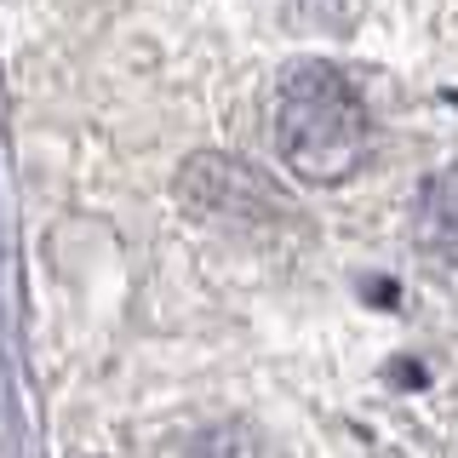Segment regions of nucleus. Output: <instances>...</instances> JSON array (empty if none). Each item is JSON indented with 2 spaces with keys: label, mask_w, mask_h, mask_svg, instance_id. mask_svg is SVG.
<instances>
[{
  "label": "nucleus",
  "mask_w": 458,
  "mask_h": 458,
  "mask_svg": "<svg viewBox=\"0 0 458 458\" xmlns=\"http://www.w3.org/2000/svg\"><path fill=\"white\" fill-rule=\"evenodd\" d=\"M276 143L304 183H344L372 155L367 104L333 64H293L276 92Z\"/></svg>",
  "instance_id": "nucleus-1"
},
{
  "label": "nucleus",
  "mask_w": 458,
  "mask_h": 458,
  "mask_svg": "<svg viewBox=\"0 0 458 458\" xmlns=\"http://www.w3.org/2000/svg\"><path fill=\"white\" fill-rule=\"evenodd\" d=\"M183 458H264V447H258V436L247 424H212V429H200V436L190 441V453Z\"/></svg>",
  "instance_id": "nucleus-4"
},
{
  "label": "nucleus",
  "mask_w": 458,
  "mask_h": 458,
  "mask_svg": "<svg viewBox=\"0 0 458 458\" xmlns=\"http://www.w3.org/2000/svg\"><path fill=\"white\" fill-rule=\"evenodd\" d=\"M412 235H419V252L441 276H458V166L436 172L424 183L419 207H412Z\"/></svg>",
  "instance_id": "nucleus-3"
},
{
  "label": "nucleus",
  "mask_w": 458,
  "mask_h": 458,
  "mask_svg": "<svg viewBox=\"0 0 458 458\" xmlns=\"http://www.w3.org/2000/svg\"><path fill=\"white\" fill-rule=\"evenodd\" d=\"M183 195H190L200 212L229 218V224H252L264 207L286 212V200L269 195L264 178H258L252 166H241L235 155H195V161L183 166Z\"/></svg>",
  "instance_id": "nucleus-2"
}]
</instances>
